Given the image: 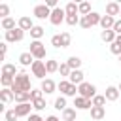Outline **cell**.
Wrapping results in <instances>:
<instances>
[{
	"mask_svg": "<svg viewBox=\"0 0 121 121\" xmlns=\"http://www.w3.org/2000/svg\"><path fill=\"white\" fill-rule=\"evenodd\" d=\"M11 91H13V95L15 93H19V91H32L30 89V76L26 74V72H19L17 76H15V81H13V85L9 87Z\"/></svg>",
	"mask_w": 121,
	"mask_h": 121,
	"instance_id": "6da1fadb",
	"label": "cell"
},
{
	"mask_svg": "<svg viewBox=\"0 0 121 121\" xmlns=\"http://www.w3.org/2000/svg\"><path fill=\"white\" fill-rule=\"evenodd\" d=\"M100 19H102L100 13L91 11L89 15H85V17L79 19V26H81V28H91V26H95V25H100Z\"/></svg>",
	"mask_w": 121,
	"mask_h": 121,
	"instance_id": "7a4b0ae2",
	"label": "cell"
},
{
	"mask_svg": "<svg viewBox=\"0 0 121 121\" xmlns=\"http://www.w3.org/2000/svg\"><path fill=\"white\" fill-rule=\"evenodd\" d=\"M57 89L62 93V96H74V98H76V93H78V85L70 83L68 79H60V81L57 83Z\"/></svg>",
	"mask_w": 121,
	"mask_h": 121,
	"instance_id": "3957f363",
	"label": "cell"
},
{
	"mask_svg": "<svg viewBox=\"0 0 121 121\" xmlns=\"http://www.w3.org/2000/svg\"><path fill=\"white\" fill-rule=\"evenodd\" d=\"M78 95H79V96H83V98H89V100H93V98L96 96V87H95L93 83H87V81H83L81 85H78Z\"/></svg>",
	"mask_w": 121,
	"mask_h": 121,
	"instance_id": "277c9868",
	"label": "cell"
},
{
	"mask_svg": "<svg viewBox=\"0 0 121 121\" xmlns=\"http://www.w3.org/2000/svg\"><path fill=\"white\" fill-rule=\"evenodd\" d=\"M30 53L36 60H42V59H45V45L40 40H32L30 42Z\"/></svg>",
	"mask_w": 121,
	"mask_h": 121,
	"instance_id": "5b68a950",
	"label": "cell"
},
{
	"mask_svg": "<svg viewBox=\"0 0 121 121\" xmlns=\"http://www.w3.org/2000/svg\"><path fill=\"white\" fill-rule=\"evenodd\" d=\"M30 70H32V76L38 78V79H42V81L47 76V68H45V62L43 60H34V64L30 66Z\"/></svg>",
	"mask_w": 121,
	"mask_h": 121,
	"instance_id": "8992f818",
	"label": "cell"
},
{
	"mask_svg": "<svg viewBox=\"0 0 121 121\" xmlns=\"http://www.w3.org/2000/svg\"><path fill=\"white\" fill-rule=\"evenodd\" d=\"M66 21V11H64V8H55V9H51V17H49V23L51 25H60V23H64Z\"/></svg>",
	"mask_w": 121,
	"mask_h": 121,
	"instance_id": "52a82bcc",
	"label": "cell"
},
{
	"mask_svg": "<svg viewBox=\"0 0 121 121\" xmlns=\"http://www.w3.org/2000/svg\"><path fill=\"white\" fill-rule=\"evenodd\" d=\"M32 13H34L36 19H49V17H51V9H49L45 4H38V6H34Z\"/></svg>",
	"mask_w": 121,
	"mask_h": 121,
	"instance_id": "ba28073f",
	"label": "cell"
},
{
	"mask_svg": "<svg viewBox=\"0 0 121 121\" xmlns=\"http://www.w3.org/2000/svg\"><path fill=\"white\" fill-rule=\"evenodd\" d=\"M4 38H6V42H21L23 38H25V30L23 28H13V30H8L6 34H4Z\"/></svg>",
	"mask_w": 121,
	"mask_h": 121,
	"instance_id": "9c48e42d",
	"label": "cell"
},
{
	"mask_svg": "<svg viewBox=\"0 0 121 121\" xmlns=\"http://www.w3.org/2000/svg\"><path fill=\"white\" fill-rule=\"evenodd\" d=\"M32 108H34V106H32V102H25V104H17L13 110H15V113H17L19 117H28Z\"/></svg>",
	"mask_w": 121,
	"mask_h": 121,
	"instance_id": "30bf717a",
	"label": "cell"
},
{
	"mask_svg": "<svg viewBox=\"0 0 121 121\" xmlns=\"http://www.w3.org/2000/svg\"><path fill=\"white\" fill-rule=\"evenodd\" d=\"M74 106H76V110H91L93 108V102L89 100V98H83V96H76L74 98Z\"/></svg>",
	"mask_w": 121,
	"mask_h": 121,
	"instance_id": "8fae6325",
	"label": "cell"
},
{
	"mask_svg": "<svg viewBox=\"0 0 121 121\" xmlns=\"http://www.w3.org/2000/svg\"><path fill=\"white\" fill-rule=\"evenodd\" d=\"M45 95H51V93H55V89H57V83L51 79V78H45L43 81H42V87H40Z\"/></svg>",
	"mask_w": 121,
	"mask_h": 121,
	"instance_id": "7c38bea8",
	"label": "cell"
},
{
	"mask_svg": "<svg viewBox=\"0 0 121 121\" xmlns=\"http://www.w3.org/2000/svg\"><path fill=\"white\" fill-rule=\"evenodd\" d=\"M119 13H121V4H117V2H108V4H106V15L115 17V15H119Z\"/></svg>",
	"mask_w": 121,
	"mask_h": 121,
	"instance_id": "4fadbf2b",
	"label": "cell"
},
{
	"mask_svg": "<svg viewBox=\"0 0 121 121\" xmlns=\"http://www.w3.org/2000/svg\"><path fill=\"white\" fill-rule=\"evenodd\" d=\"M115 17H110V15H102V19H100V26H102V30H112L113 28V25H115Z\"/></svg>",
	"mask_w": 121,
	"mask_h": 121,
	"instance_id": "5bb4252c",
	"label": "cell"
},
{
	"mask_svg": "<svg viewBox=\"0 0 121 121\" xmlns=\"http://www.w3.org/2000/svg\"><path fill=\"white\" fill-rule=\"evenodd\" d=\"M34 57H32V53L30 51H25V53H21L19 55V62H21V66H32L34 64Z\"/></svg>",
	"mask_w": 121,
	"mask_h": 121,
	"instance_id": "9a60e30c",
	"label": "cell"
},
{
	"mask_svg": "<svg viewBox=\"0 0 121 121\" xmlns=\"http://www.w3.org/2000/svg\"><path fill=\"white\" fill-rule=\"evenodd\" d=\"M104 96H106V100H110V102H115V100L119 98V89H117V87H113V85H110V87H106V93H104Z\"/></svg>",
	"mask_w": 121,
	"mask_h": 121,
	"instance_id": "2e32d148",
	"label": "cell"
},
{
	"mask_svg": "<svg viewBox=\"0 0 121 121\" xmlns=\"http://www.w3.org/2000/svg\"><path fill=\"white\" fill-rule=\"evenodd\" d=\"M17 26H19V28H23V30H28V32H30V30L34 28V23H32V19H30V17H26V15H25V17H21V19L17 21Z\"/></svg>",
	"mask_w": 121,
	"mask_h": 121,
	"instance_id": "e0dca14e",
	"label": "cell"
},
{
	"mask_svg": "<svg viewBox=\"0 0 121 121\" xmlns=\"http://www.w3.org/2000/svg\"><path fill=\"white\" fill-rule=\"evenodd\" d=\"M83 72L81 70H72V74H70V78H68V81L70 83H74V85H81L83 83Z\"/></svg>",
	"mask_w": 121,
	"mask_h": 121,
	"instance_id": "ac0fdd59",
	"label": "cell"
},
{
	"mask_svg": "<svg viewBox=\"0 0 121 121\" xmlns=\"http://www.w3.org/2000/svg\"><path fill=\"white\" fill-rule=\"evenodd\" d=\"M104 115H106V110L102 106H93L91 108V119L100 121V119H104Z\"/></svg>",
	"mask_w": 121,
	"mask_h": 121,
	"instance_id": "d6986e66",
	"label": "cell"
},
{
	"mask_svg": "<svg viewBox=\"0 0 121 121\" xmlns=\"http://www.w3.org/2000/svg\"><path fill=\"white\" fill-rule=\"evenodd\" d=\"M19 72H17V68H15V64H9V62H4L2 64V76H11V78H15Z\"/></svg>",
	"mask_w": 121,
	"mask_h": 121,
	"instance_id": "ffe728a7",
	"label": "cell"
},
{
	"mask_svg": "<svg viewBox=\"0 0 121 121\" xmlns=\"http://www.w3.org/2000/svg\"><path fill=\"white\" fill-rule=\"evenodd\" d=\"M0 100H2V104H8V102L15 100L13 91H11V89H2V91H0Z\"/></svg>",
	"mask_w": 121,
	"mask_h": 121,
	"instance_id": "44dd1931",
	"label": "cell"
},
{
	"mask_svg": "<svg viewBox=\"0 0 121 121\" xmlns=\"http://www.w3.org/2000/svg\"><path fill=\"white\" fill-rule=\"evenodd\" d=\"M15 102H17V104L32 102V98H30V93H28V91H19V93H15Z\"/></svg>",
	"mask_w": 121,
	"mask_h": 121,
	"instance_id": "7402d4cb",
	"label": "cell"
},
{
	"mask_svg": "<svg viewBox=\"0 0 121 121\" xmlns=\"http://www.w3.org/2000/svg\"><path fill=\"white\" fill-rule=\"evenodd\" d=\"M100 38H102V42H106V43H113L115 38H117V34H115L113 30H102V32H100Z\"/></svg>",
	"mask_w": 121,
	"mask_h": 121,
	"instance_id": "603a6c76",
	"label": "cell"
},
{
	"mask_svg": "<svg viewBox=\"0 0 121 121\" xmlns=\"http://www.w3.org/2000/svg\"><path fill=\"white\" fill-rule=\"evenodd\" d=\"M64 11H66V15H78V13H79V4L68 2V4L64 6Z\"/></svg>",
	"mask_w": 121,
	"mask_h": 121,
	"instance_id": "cb8c5ba5",
	"label": "cell"
},
{
	"mask_svg": "<svg viewBox=\"0 0 121 121\" xmlns=\"http://www.w3.org/2000/svg\"><path fill=\"white\" fill-rule=\"evenodd\" d=\"M76 113H78L76 108H66L62 112V121H76Z\"/></svg>",
	"mask_w": 121,
	"mask_h": 121,
	"instance_id": "d4e9b609",
	"label": "cell"
},
{
	"mask_svg": "<svg viewBox=\"0 0 121 121\" xmlns=\"http://www.w3.org/2000/svg\"><path fill=\"white\" fill-rule=\"evenodd\" d=\"M0 25H2V28H4L6 32H8V30L17 28V26H15V19H13V17H6V19H2V23H0Z\"/></svg>",
	"mask_w": 121,
	"mask_h": 121,
	"instance_id": "484cf974",
	"label": "cell"
},
{
	"mask_svg": "<svg viewBox=\"0 0 121 121\" xmlns=\"http://www.w3.org/2000/svg\"><path fill=\"white\" fill-rule=\"evenodd\" d=\"M43 34H45V30H43V26H40V25H34V28L30 30V38H32V40H40Z\"/></svg>",
	"mask_w": 121,
	"mask_h": 121,
	"instance_id": "4316f807",
	"label": "cell"
},
{
	"mask_svg": "<svg viewBox=\"0 0 121 121\" xmlns=\"http://www.w3.org/2000/svg\"><path fill=\"white\" fill-rule=\"evenodd\" d=\"M59 62L55 60V59H49V60H45V68H47V74H53V72H59Z\"/></svg>",
	"mask_w": 121,
	"mask_h": 121,
	"instance_id": "83f0119b",
	"label": "cell"
},
{
	"mask_svg": "<svg viewBox=\"0 0 121 121\" xmlns=\"http://www.w3.org/2000/svg\"><path fill=\"white\" fill-rule=\"evenodd\" d=\"M66 64H68V66H70L72 70H79V66H81V59L74 55V57H70V59L66 60Z\"/></svg>",
	"mask_w": 121,
	"mask_h": 121,
	"instance_id": "f1b7e54d",
	"label": "cell"
},
{
	"mask_svg": "<svg viewBox=\"0 0 121 121\" xmlns=\"http://www.w3.org/2000/svg\"><path fill=\"white\" fill-rule=\"evenodd\" d=\"M13 81H15V78H11V76H2V78H0L2 89H9V87L13 85Z\"/></svg>",
	"mask_w": 121,
	"mask_h": 121,
	"instance_id": "f546056e",
	"label": "cell"
},
{
	"mask_svg": "<svg viewBox=\"0 0 121 121\" xmlns=\"http://www.w3.org/2000/svg\"><path fill=\"white\" fill-rule=\"evenodd\" d=\"M59 74H60V76H64V78H70V74H72V68H70L66 62H62V64L59 66Z\"/></svg>",
	"mask_w": 121,
	"mask_h": 121,
	"instance_id": "4dcf8cb0",
	"label": "cell"
},
{
	"mask_svg": "<svg viewBox=\"0 0 121 121\" xmlns=\"http://www.w3.org/2000/svg\"><path fill=\"white\" fill-rule=\"evenodd\" d=\"M55 108L57 110H60V112H64L68 106H66V96H59L57 100H55Z\"/></svg>",
	"mask_w": 121,
	"mask_h": 121,
	"instance_id": "1f68e13d",
	"label": "cell"
},
{
	"mask_svg": "<svg viewBox=\"0 0 121 121\" xmlns=\"http://www.w3.org/2000/svg\"><path fill=\"white\" fill-rule=\"evenodd\" d=\"M79 13H81V17L89 15V13H91V4H89V2H81V4H79Z\"/></svg>",
	"mask_w": 121,
	"mask_h": 121,
	"instance_id": "d6a6232c",
	"label": "cell"
},
{
	"mask_svg": "<svg viewBox=\"0 0 121 121\" xmlns=\"http://www.w3.org/2000/svg\"><path fill=\"white\" fill-rule=\"evenodd\" d=\"M91 102H93V106H102V108H104V104H106V96H104V95H96Z\"/></svg>",
	"mask_w": 121,
	"mask_h": 121,
	"instance_id": "836d02e7",
	"label": "cell"
},
{
	"mask_svg": "<svg viewBox=\"0 0 121 121\" xmlns=\"http://www.w3.org/2000/svg\"><path fill=\"white\" fill-rule=\"evenodd\" d=\"M79 19H81L79 15H66V21L64 23H68L70 26H74V25H79Z\"/></svg>",
	"mask_w": 121,
	"mask_h": 121,
	"instance_id": "e575fe53",
	"label": "cell"
},
{
	"mask_svg": "<svg viewBox=\"0 0 121 121\" xmlns=\"http://www.w3.org/2000/svg\"><path fill=\"white\" fill-rule=\"evenodd\" d=\"M60 40H62V47H68V45H70V42H72L70 32H60Z\"/></svg>",
	"mask_w": 121,
	"mask_h": 121,
	"instance_id": "d590c367",
	"label": "cell"
},
{
	"mask_svg": "<svg viewBox=\"0 0 121 121\" xmlns=\"http://www.w3.org/2000/svg\"><path fill=\"white\" fill-rule=\"evenodd\" d=\"M51 45H53V47H57V49H60V47H62L60 34H55V36H51Z\"/></svg>",
	"mask_w": 121,
	"mask_h": 121,
	"instance_id": "8d00e7d4",
	"label": "cell"
},
{
	"mask_svg": "<svg viewBox=\"0 0 121 121\" xmlns=\"http://www.w3.org/2000/svg\"><path fill=\"white\" fill-rule=\"evenodd\" d=\"M32 106H34V110L42 112V110L45 108V98H38V100H32Z\"/></svg>",
	"mask_w": 121,
	"mask_h": 121,
	"instance_id": "74e56055",
	"label": "cell"
},
{
	"mask_svg": "<svg viewBox=\"0 0 121 121\" xmlns=\"http://www.w3.org/2000/svg\"><path fill=\"white\" fill-rule=\"evenodd\" d=\"M0 17H2V19L9 17V6H8V4H0Z\"/></svg>",
	"mask_w": 121,
	"mask_h": 121,
	"instance_id": "f35d334b",
	"label": "cell"
},
{
	"mask_svg": "<svg viewBox=\"0 0 121 121\" xmlns=\"http://www.w3.org/2000/svg\"><path fill=\"white\" fill-rule=\"evenodd\" d=\"M30 98H32V100L43 98V91H42V89H32V91H30Z\"/></svg>",
	"mask_w": 121,
	"mask_h": 121,
	"instance_id": "ab89813d",
	"label": "cell"
},
{
	"mask_svg": "<svg viewBox=\"0 0 121 121\" xmlns=\"http://www.w3.org/2000/svg\"><path fill=\"white\" fill-rule=\"evenodd\" d=\"M4 117H6V121H15L19 115L15 113V110H6V113H4Z\"/></svg>",
	"mask_w": 121,
	"mask_h": 121,
	"instance_id": "60d3db41",
	"label": "cell"
},
{
	"mask_svg": "<svg viewBox=\"0 0 121 121\" xmlns=\"http://www.w3.org/2000/svg\"><path fill=\"white\" fill-rule=\"evenodd\" d=\"M110 51H112L113 55H121V45L113 42V43H110Z\"/></svg>",
	"mask_w": 121,
	"mask_h": 121,
	"instance_id": "b9f144b4",
	"label": "cell"
},
{
	"mask_svg": "<svg viewBox=\"0 0 121 121\" xmlns=\"http://www.w3.org/2000/svg\"><path fill=\"white\" fill-rule=\"evenodd\" d=\"M112 30H113L117 36L121 34V19H117V21H115V25H113V28H112Z\"/></svg>",
	"mask_w": 121,
	"mask_h": 121,
	"instance_id": "7bdbcfd3",
	"label": "cell"
},
{
	"mask_svg": "<svg viewBox=\"0 0 121 121\" xmlns=\"http://www.w3.org/2000/svg\"><path fill=\"white\" fill-rule=\"evenodd\" d=\"M45 6H47L49 9H55V8H59V6H57V0H45Z\"/></svg>",
	"mask_w": 121,
	"mask_h": 121,
	"instance_id": "ee69618b",
	"label": "cell"
},
{
	"mask_svg": "<svg viewBox=\"0 0 121 121\" xmlns=\"http://www.w3.org/2000/svg\"><path fill=\"white\" fill-rule=\"evenodd\" d=\"M26 121H45V119H42V117H40V115H38V113H30V115H28V119H26Z\"/></svg>",
	"mask_w": 121,
	"mask_h": 121,
	"instance_id": "f6af8a7d",
	"label": "cell"
},
{
	"mask_svg": "<svg viewBox=\"0 0 121 121\" xmlns=\"http://www.w3.org/2000/svg\"><path fill=\"white\" fill-rule=\"evenodd\" d=\"M0 51H2V59H4V57H6V53H8V42L0 43Z\"/></svg>",
	"mask_w": 121,
	"mask_h": 121,
	"instance_id": "bcb514c9",
	"label": "cell"
},
{
	"mask_svg": "<svg viewBox=\"0 0 121 121\" xmlns=\"http://www.w3.org/2000/svg\"><path fill=\"white\" fill-rule=\"evenodd\" d=\"M45 121H60V119H59V117H57V115H49V117H47V119H45Z\"/></svg>",
	"mask_w": 121,
	"mask_h": 121,
	"instance_id": "7dc6e473",
	"label": "cell"
},
{
	"mask_svg": "<svg viewBox=\"0 0 121 121\" xmlns=\"http://www.w3.org/2000/svg\"><path fill=\"white\" fill-rule=\"evenodd\" d=\"M115 43H119V45H121V34H119V36L115 38Z\"/></svg>",
	"mask_w": 121,
	"mask_h": 121,
	"instance_id": "c3c4849f",
	"label": "cell"
},
{
	"mask_svg": "<svg viewBox=\"0 0 121 121\" xmlns=\"http://www.w3.org/2000/svg\"><path fill=\"white\" fill-rule=\"evenodd\" d=\"M117 89H119V93H121V81H119V85H117Z\"/></svg>",
	"mask_w": 121,
	"mask_h": 121,
	"instance_id": "681fc988",
	"label": "cell"
},
{
	"mask_svg": "<svg viewBox=\"0 0 121 121\" xmlns=\"http://www.w3.org/2000/svg\"><path fill=\"white\" fill-rule=\"evenodd\" d=\"M119 62H121V55H119Z\"/></svg>",
	"mask_w": 121,
	"mask_h": 121,
	"instance_id": "f907efd6",
	"label": "cell"
},
{
	"mask_svg": "<svg viewBox=\"0 0 121 121\" xmlns=\"http://www.w3.org/2000/svg\"><path fill=\"white\" fill-rule=\"evenodd\" d=\"M119 15H121V13H119Z\"/></svg>",
	"mask_w": 121,
	"mask_h": 121,
	"instance_id": "816d5d0a",
	"label": "cell"
}]
</instances>
